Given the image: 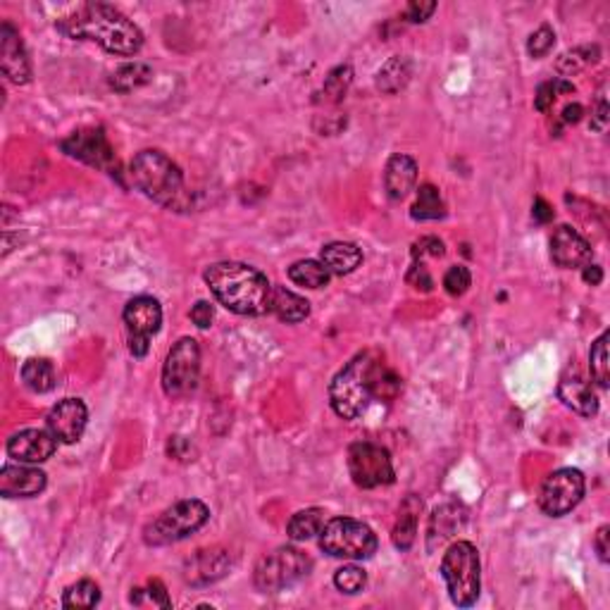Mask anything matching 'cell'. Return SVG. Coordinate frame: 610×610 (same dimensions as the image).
I'll return each mask as SVG.
<instances>
[{"instance_id":"6da1fadb","label":"cell","mask_w":610,"mask_h":610,"mask_svg":"<svg viewBox=\"0 0 610 610\" xmlns=\"http://www.w3.org/2000/svg\"><path fill=\"white\" fill-rule=\"evenodd\" d=\"M55 27L67 38L93 41L112 55L129 58L144 48V34L139 27L108 3H86L72 15L58 19Z\"/></svg>"},{"instance_id":"7a4b0ae2","label":"cell","mask_w":610,"mask_h":610,"mask_svg":"<svg viewBox=\"0 0 610 610\" xmlns=\"http://www.w3.org/2000/svg\"><path fill=\"white\" fill-rule=\"evenodd\" d=\"M212 296L222 303L224 308L246 317L270 313V296L273 284L265 274L246 265V262H215L203 274Z\"/></svg>"},{"instance_id":"3957f363","label":"cell","mask_w":610,"mask_h":610,"mask_svg":"<svg viewBox=\"0 0 610 610\" xmlns=\"http://www.w3.org/2000/svg\"><path fill=\"white\" fill-rule=\"evenodd\" d=\"M129 177L134 187L151 200L165 208H184L187 194H184V175L165 153L141 151L129 165Z\"/></svg>"},{"instance_id":"277c9868","label":"cell","mask_w":610,"mask_h":610,"mask_svg":"<svg viewBox=\"0 0 610 610\" xmlns=\"http://www.w3.org/2000/svg\"><path fill=\"white\" fill-rule=\"evenodd\" d=\"M380 360L372 353H358L344 369H338L337 377L329 384V403L334 412L344 420H358L368 411L372 396V381Z\"/></svg>"},{"instance_id":"5b68a950","label":"cell","mask_w":610,"mask_h":610,"mask_svg":"<svg viewBox=\"0 0 610 610\" xmlns=\"http://www.w3.org/2000/svg\"><path fill=\"white\" fill-rule=\"evenodd\" d=\"M482 565L479 553L470 541H455L448 546L442 561V577L446 582L448 596L458 608L477 604L482 592Z\"/></svg>"},{"instance_id":"8992f818","label":"cell","mask_w":610,"mask_h":610,"mask_svg":"<svg viewBox=\"0 0 610 610\" xmlns=\"http://www.w3.org/2000/svg\"><path fill=\"white\" fill-rule=\"evenodd\" d=\"M208 519H210V508L198 498H187V501L169 506L153 519L151 525H145L144 541L148 546L177 544V541L203 530Z\"/></svg>"},{"instance_id":"52a82bcc","label":"cell","mask_w":610,"mask_h":610,"mask_svg":"<svg viewBox=\"0 0 610 610\" xmlns=\"http://www.w3.org/2000/svg\"><path fill=\"white\" fill-rule=\"evenodd\" d=\"M320 549L332 558L368 561L375 556L377 534L353 518H334L320 532Z\"/></svg>"},{"instance_id":"ba28073f","label":"cell","mask_w":610,"mask_h":610,"mask_svg":"<svg viewBox=\"0 0 610 610\" xmlns=\"http://www.w3.org/2000/svg\"><path fill=\"white\" fill-rule=\"evenodd\" d=\"M310 568H313V561L303 551L282 546L260 558L253 573V584L262 594H277L301 582L303 577H308Z\"/></svg>"},{"instance_id":"9c48e42d","label":"cell","mask_w":610,"mask_h":610,"mask_svg":"<svg viewBox=\"0 0 610 610\" xmlns=\"http://www.w3.org/2000/svg\"><path fill=\"white\" fill-rule=\"evenodd\" d=\"M200 346L196 338H179L163 365V391L169 399H187L198 387Z\"/></svg>"},{"instance_id":"30bf717a","label":"cell","mask_w":610,"mask_h":610,"mask_svg":"<svg viewBox=\"0 0 610 610\" xmlns=\"http://www.w3.org/2000/svg\"><path fill=\"white\" fill-rule=\"evenodd\" d=\"M348 472L353 484L360 489L389 487L396 479L389 451L372 442H356L348 448Z\"/></svg>"},{"instance_id":"8fae6325","label":"cell","mask_w":610,"mask_h":610,"mask_svg":"<svg viewBox=\"0 0 610 610\" xmlns=\"http://www.w3.org/2000/svg\"><path fill=\"white\" fill-rule=\"evenodd\" d=\"M584 489L586 482L580 470L562 467V470L551 472L539 491V508L549 518H562L580 506V501L584 498Z\"/></svg>"},{"instance_id":"7c38bea8","label":"cell","mask_w":610,"mask_h":610,"mask_svg":"<svg viewBox=\"0 0 610 610\" xmlns=\"http://www.w3.org/2000/svg\"><path fill=\"white\" fill-rule=\"evenodd\" d=\"M124 325L129 334V351L134 358H145L151 348V338L160 332L163 308L153 296H136L124 305Z\"/></svg>"},{"instance_id":"4fadbf2b","label":"cell","mask_w":610,"mask_h":610,"mask_svg":"<svg viewBox=\"0 0 610 610\" xmlns=\"http://www.w3.org/2000/svg\"><path fill=\"white\" fill-rule=\"evenodd\" d=\"M60 148L70 157L91 165V167L108 169V172L117 169L115 148L108 141L103 129H79L62 141Z\"/></svg>"},{"instance_id":"5bb4252c","label":"cell","mask_w":610,"mask_h":610,"mask_svg":"<svg viewBox=\"0 0 610 610\" xmlns=\"http://www.w3.org/2000/svg\"><path fill=\"white\" fill-rule=\"evenodd\" d=\"M86 423H89V411L84 401L79 399H62L60 403L53 405L46 417L50 434L62 444H77L84 436Z\"/></svg>"},{"instance_id":"9a60e30c","label":"cell","mask_w":610,"mask_h":610,"mask_svg":"<svg viewBox=\"0 0 610 610\" xmlns=\"http://www.w3.org/2000/svg\"><path fill=\"white\" fill-rule=\"evenodd\" d=\"M592 243L586 241L580 231L562 224L551 236V260L562 270H582L592 262Z\"/></svg>"},{"instance_id":"2e32d148","label":"cell","mask_w":610,"mask_h":610,"mask_svg":"<svg viewBox=\"0 0 610 610\" xmlns=\"http://www.w3.org/2000/svg\"><path fill=\"white\" fill-rule=\"evenodd\" d=\"M0 67L13 84L25 86L31 81V62L19 31L10 22L0 27Z\"/></svg>"},{"instance_id":"e0dca14e","label":"cell","mask_w":610,"mask_h":610,"mask_svg":"<svg viewBox=\"0 0 610 610\" xmlns=\"http://www.w3.org/2000/svg\"><path fill=\"white\" fill-rule=\"evenodd\" d=\"M58 451V439L50 434V429H25L10 436L7 454L19 463H46Z\"/></svg>"},{"instance_id":"ac0fdd59","label":"cell","mask_w":610,"mask_h":610,"mask_svg":"<svg viewBox=\"0 0 610 610\" xmlns=\"http://www.w3.org/2000/svg\"><path fill=\"white\" fill-rule=\"evenodd\" d=\"M231 556L224 549H206L191 556L184 565V580L194 586H206L222 580L230 573Z\"/></svg>"},{"instance_id":"d6986e66","label":"cell","mask_w":610,"mask_h":610,"mask_svg":"<svg viewBox=\"0 0 610 610\" xmlns=\"http://www.w3.org/2000/svg\"><path fill=\"white\" fill-rule=\"evenodd\" d=\"M46 472L27 466H5L0 472V496L5 498H34L46 489Z\"/></svg>"},{"instance_id":"ffe728a7","label":"cell","mask_w":610,"mask_h":610,"mask_svg":"<svg viewBox=\"0 0 610 610\" xmlns=\"http://www.w3.org/2000/svg\"><path fill=\"white\" fill-rule=\"evenodd\" d=\"M467 522V510L460 503H444L432 513L427 527V551H436L458 534Z\"/></svg>"},{"instance_id":"44dd1931","label":"cell","mask_w":610,"mask_h":610,"mask_svg":"<svg viewBox=\"0 0 610 610\" xmlns=\"http://www.w3.org/2000/svg\"><path fill=\"white\" fill-rule=\"evenodd\" d=\"M417 184V163L411 155L396 153L384 169V188L391 200H403Z\"/></svg>"},{"instance_id":"7402d4cb","label":"cell","mask_w":610,"mask_h":610,"mask_svg":"<svg viewBox=\"0 0 610 610\" xmlns=\"http://www.w3.org/2000/svg\"><path fill=\"white\" fill-rule=\"evenodd\" d=\"M558 396L568 408H573L577 415L594 417L598 412V396L589 381L582 377H562L558 384Z\"/></svg>"},{"instance_id":"603a6c76","label":"cell","mask_w":610,"mask_h":610,"mask_svg":"<svg viewBox=\"0 0 610 610\" xmlns=\"http://www.w3.org/2000/svg\"><path fill=\"white\" fill-rule=\"evenodd\" d=\"M420 513H423V498H420V496L411 494L403 503H401L399 518H396V525H393V532H391L393 546H396L401 553L411 551V546L415 544L417 519H420Z\"/></svg>"},{"instance_id":"cb8c5ba5","label":"cell","mask_w":610,"mask_h":610,"mask_svg":"<svg viewBox=\"0 0 610 610\" xmlns=\"http://www.w3.org/2000/svg\"><path fill=\"white\" fill-rule=\"evenodd\" d=\"M320 262L329 270V274H344L356 273L360 262H363V251L356 246V243L348 241H334L326 243L320 251Z\"/></svg>"},{"instance_id":"d4e9b609","label":"cell","mask_w":610,"mask_h":610,"mask_svg":"<svg viewBox=\"0 0 610 610\" xmlns=\"http://www.w3.org/2000/svg\"><path fill=\"white\" fill-rule=\"evenodd\" d=\"M270 313L277 320L286 325H296L303 322L310 315V303L303 296L289 291L286 286H273V296H270Z\"/></svg>"},{"instance_id":"484cf974","label":"cell","mask_w":610,"mask_h":610,"mask_svg":"<svg viewBox=\"0 0 610 610\" xmlns=\"http://www.w3.org/2000/svg\"><path fill=\"white\" fill-rule=\"evenodd\" d=\"M411 74H412L411 60L403 58V55H393L391 60H387L381 65L380 74H377V89H380L381 93L393 96V93L403 91L405 86H408Z\"/></svg>"},{"instance_id":"4316f807","label":"cell","mask_w":610,"mask_h":610,"mask_svg":"<svg viewBox=\"0 0 610 610\" xmlns=\"http://www.w3.org/2000/svg\"><path fill=\"white\" fill-rule=\"evenodd\" d=\"M326 525V513L320 508H305V510H298L294 518L289 519L286 525V534L294 541H308L315 534H320Z\"/></svg>"},{"instance_id":"83f0119b","label":"cell","mask_w":610,"mask_h":610,"mask_svg":"<svg viewBox=\"0 0 610 610\" xmlns=\"http://www.w3.org/2000/svg\"><path fill=\"white\" fill-rule=\"evenodd\" d=\"M153 81V67L145 65V62H129V65H122L120 70L112 72L110 77V86L115 89L117 93H132L141 86L151 84Z\"/></svg>"},{"instance_id":"f1b7e54d","label":"cell","mask_w":610,"mask_h":610,"mask_svg":"<svg viewBox=\"0 0 610 610\" xmlns=\"http://www.w3.org/2000/svg\"><path fill=\"white\" fill-rule=\"evenodd\" d=\"M22 381L34 393H48L55 389V369L46 358H31L22 365Z\"/></svg>"},{"instance_id":"f546056e","label":"cell","mask_w":610,"mask_h":610,"mask_svg":"<svg viewBox=\"0 0 610 610\" xmlns=\"http://www.w3.org/2000/svg\"><path fill=\"white\" fill-rule=\"evenodd\" d=\"M329 270L322 265L320 260H298L289 267V279L294 284L305 286V289H325L329 284Z\"/></svg>"},{"instance_id":"4dcf8cb0","label":"cell","mask_w":610,"mask_h":610,"mask_svg":"<svg viewBox=\"0 0 610 610\" xmlns=\"http://www.w3.org/2000/svg\"><path fill=\"white\" fill-rule=\"evenodd\" d=\"M412 219L417 222H427V219H442L446 215V206H444V198L439 194V188L432 187V184H423L420 191H417L415 206L411 210Z\"/></svg>"},{"instance_id":"1f68e13d","label":"cell","mask_w":610,"mask_h":610,"mask_svg":"<svg viewBox=\"0 0 610 610\" xmlns=\"http://www.w3.org/2000/svg\"><path fill=\"white\" fill-rule=\"evenodd\" d=\"M601 60V48L598 46H580L568 53H562L556 60V70L562 77H573V74L582 72L589 65H596Z\"/></svg>"},{"instance_id":"d6a6232c","label":"cell","mask_w":610,"mask_h":610,"mask_svg":"<svg viewBox=\"0 0 610 610\" xmlns=\"http://www.w3.org/2000/svg\"><path fill=\"white\" fill-rule=\"evenodd\" d=\"M353 84V70L351 65H338L337 70L329 72V77L325 79V86H322V101L325 103H338L344 101L348 89Z\"/></svg>"},{"instance_id":"836d02e7","label":"cell","mask_w":610,"mask_h":610,"mask_svg":"<svg viewBox=\"0 0 610 610\" xmlns=\"http://www.w3.org/2000/svg\"><path fill=\"white\" fill-rule=\"evenodd\" d=\"M98 604H101V589L91 580L77 582L62 596V608H96Z\"/></svg>"},{"instance_id":"e575fe53","label":"cell","mask_w":610,"mask_h":610,"mask_svg":"<svg viewBox=\"0 0 610 610\" xmlns=\"http://www.w3.org/2000/svg\"><path fill=\"white\" fill-rule=\"evenodd\" d=\"M608 338L610 334L604 332L594 341L592 353H589V369L592 377L601 389H608L610 384V363H608Z\"/></svg>"},{"instance_id":"d590c367","label":"cell","mask_w":610,"mask_h":610,"mask_svg":"<svg viewBox=\"0 0 610 610\" xmlns=\"http://www.w3.org/2000/svg\"><path fill=\"white\" fill-rule=\"evenodd\" d=\"M399 393H401L399 375L391 372L384 363H377L375 381H372V396L381 401H393Z\"/></svg>"},{"instance_id":"8d00e7d4","label":"cell","mask_w":610,"mask_h":610,"mask_svg":"<svg viewBox=\"0 0 610 610\" xmlns=\"http://www.w3.org/2000/svg\"><path fill=\"white\" fill-rule=\"evenodd\" d=\"M334 584H337L341 594H360L365 584H368V574H365V570L356 568V565H346V568L337 570Z\"/></svg>"},{"instance_id":"74e56055","label":"cell","mask_w":610,"mask_h":610,"mask_svg":"<svg viewBox=\"0 0 610 610\" xmlns=\"http://www.w3.org/2000/svg\"><path fill=\"white\" fill-rule=\"evenodd\" d=\"M470 286H472V274L470 270L463 265L451 267L446 273V277H444V289H446L451 296H463Z\"/></svg>"},{"instance_id":"f35d334b","label":"cell","mask_w":610,"mask_h":610,"mask_svg":"<svg viewBox=\"0 0 610 610\" xmlns=\"http://www.w3.org/2000/svg\"><path fill=\"white\" fill-rule=\"evenodd\" d=\"M553 43H556L553 29H551L549 25L539 27L532 37H530V41H527V53L532 55V58H544V55H549V50L553 48Z\"/></svg>"},{"instance_id":"ab89813d","label":"cell","mask_w":610,"mask_h":610,"mask_svg":"<svg viewBox=\"0 0 610 610\" xmlns=\"http://www.w3.org/2000/svg\"><path fill=\"white\" fill-rule=\"evenodd\" d=\"M444 253H446V251H444V243L439 241L436 236H424V239L415 241V246H412V255H415V258H423V255L442 258Z\"/></svg>"},{"instance_id":"60d3db41","label":"cell","mask_w":610,"mask_h":610,"mask_svg":"<svg viewBox=\"0 0 610 610\" xmlns=\"http://www.w3.org/2000/svg\"><path fill=\"white\" fill-rule=\"evenodd\" d=\"M408 284L412 286V289H423V291H432V286H434V279H432V274L427 273V267L423 265V262H415V265L411 267V273H408Z\"/></svg>"},{"instance_id":"b9f144b4","label":"cell","mask_w":610,"mask_h":610,"mask_svg":"<svg viewBox=\"0 0 610 610\" xmlns=\"http://www.w3.org/2000/svg\"><path fill=\"white\" fill-rule=\"evenodd\" d=\"M167 454L175 460L188 463V460H194V446H191V442L184 439V436H172L167 444Z\"/></svg>"},{"instance_id":"7bdbcfd3","label":"cell","mask_w":610,"mask_h":610,"mask_svg":"<svg viewBox=\"0 0 610 610\" xmlns=\"http://www.w3.org/2000/svg\"><path fill=\"white\" fill-rule=\"evenodd\" d=\"M191 320H194V325L198 326V329H208V326L212 325V320H215V308H212L208 301H198L194 308H191Z\"/></svg>"},{"instance_id":"ee69618b","label":"cell","mask_w":610,"mask_h":610,"mask_svg":"<svg viewBox=\"0 0 610 610\" xmlns=\"http://www.w3.org/2000/svg\"><path fill=\"white\" fill-rule=\"evenodd\" d=\"M436 10V3H411V5L405 7L403 17L408 19V22H427L432 15H434Z\"/></svg>"},{"instance_id":"f6af8a7d","label":"cell","mask_w":610,"mask_h":610,"mask_svg":"<svg viewBox=\"0 0 610 610\" xmlns=\"http://www.w3.org/2000/svg\"><path fill=\"white\" fill-rule=\"evenodd\" d=\"M556 89H553V81H546V84L539 86L537 96H534V108L539 110V112H549L551 108H553V103H556Z\"/></svg>"},{"instance_id":"bcb514c9","label":"cell","mask_w":610,"mask_h":610,"mask_svg":"<svg viewBox=\"0 0 610 610\" xmlns=\"http://www.w3.org/2000/svg\"><path fill=\"white\" fill-rule=\"evenodd\" d=\"M144 594L148 598H151L153 604L160 605V608H169L172 605V601H169L167 592H165V586L160 580H151L148 582V589H144Z\"/></svg>"},{"instance_id":"7dc6e473","label":"cell","mask_w":610,"mask_h":610,"mask_svg":"<svg viewBox=\"0 0 610 610\" xmlns=\"http://www.w3.org/2000/svg\"><path fill=\"white\" fill-rule=\"evenodd\" d=\"M594 549L598 553V561L608 562L610 561V527L604 525L596 532V539H594Z\"/></svg>"},{"instance_id":"c3c4849f","label":"cell","mask_w":610,"mask_h":610,"mask_svg":"<svg viewBox=\"0 0 610 610\" xmlns=\"http://www.w3.org/2000/svg\"><path fill=\"white\" fill-rule=\"evenodd\" d=\"M605 124H608V103H605L604 98L598 101V108L594 110L592 115V129H596V132H604Z\"/></svg>"},{"instance_id":"681fc988","label":"cell","mask_w":610,"mask_h":610,"mask_svg":"<svg viewBox=\"0 0 610 610\" xmlns=\"http://www.w3.org/2000/svg\"><path fill=\"white\" fill-rule=\"evenodd\" d=\"M532 215H534V219H537V222L546 224V222H551V219H553V208H551L544 198H537V200H534Z\"/></svg>"},{"instance_id":"f907efd6","label":"cell","mask_w":610,"mask_h":610,"mask_svg":"<svg viewBox=\"0 0 610 610\" xmlns=\"http://www.w3.org/2000/svg\"><path fill=\"white\" fill-rule=\"evenodd\" d=\"M582 270H584V273H582V277H584V282L589 286H598L601 282H604V270H601L598 265H592V262H589V265L582 267Z\"/></svg>"},{"instance_id":"816d5d0a","label":"cell","mask_w":610,"mask_h":610,"mask_svg":"<svg viewBox=\"0 0 610 610\" xmlns=\"http://www.w3.org/2000/svg\"><path fill=\"white\" fill-rule=\"evenodd\" d=\"M582 115H584V108H582L580 103H573V105H565V108H562L561 120L565 122V124H577V122L582 120Z\"/></svg>"}]
</instances>
